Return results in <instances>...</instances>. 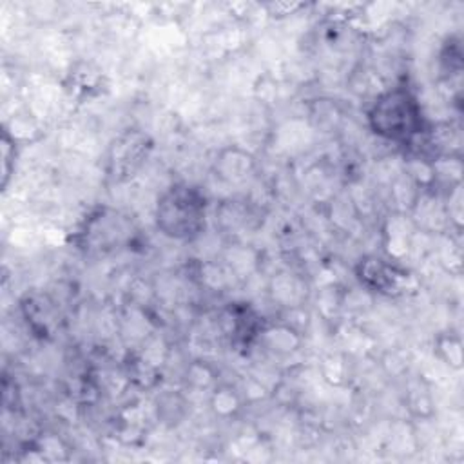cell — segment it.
I'll return each instance as SVG.
<instances>
[{
  "instance_id": "obj_1",
  "label": "cell",
  "mask_w": 464,
  "mask_h": 464,
  "mask_svg": "<svg viewBox=\"0 0 464 464\" xmlns=\"http://www.w3.org/2000/svg\"><path fill=\"white\" fill-rule=\"evenodd\" d=\"M366 121L377 138L406 147L413 145L430 123L419 96L406 83L381 91L366 111Z\"/></svg>"
},
{
  "instance_id": "obj_2",
  "label": "cell",
  "mask_w": 464,
  "mask_h": 464,
  "mask_svg": "<svg viewBox=\"0 0 464 464\" xmlns=\"http://www.w3.org/2000/svg\"><path fill=\"white\" fill-rule=\"evenodd\" d=\"M208 199L190 183H174L165 188L154 207L158 230L176 241H192L207 227Z\"/></svg>"
},
{
  "instance_id": "obj_3",
  "label": "cell",
  "mask_w": 464,
  "mask_h": 464,
  "mask_svg": "<svg viewBox=\"0 0 464 464\" xmlns=\"http://www.w3.org/2000/svg\"><path fill=\"white\" fill-rule=\"evenodd\" d=\"M132 237V225L127 216L107 207L98 208L85 218L78 239L87 252L109 254L125 246Z\"/></svg>"
},
{
  "instance_id": "obj_4",
  "label": "cell",
  "mask_w": 464,
  "mask_h": 464,
  "mask_svg": "<svg viewBox=\"0 0 464 464\" xmlns=\"http://www.w3.org/2000/svg\"><path fill=\"white\" fill-rule=\"evenodd\" d=\"M152 150V140L140 129H127L116 136L105 156L107 178L114 183L127 181L132 178L141 165L147 161Z\"/></svg>"
},
{
  "instance_id": "obj_5",
  "label": "cell",
  "mask_w": 464,
  "mask_h": 464,
  "mask_svg": "<svg viewBox=\"0 0 464 464\" xmlns=\"http://www.w3.org/2000/svg\"><path fill=\"white\" fill-rule=\"evenodd\" d=\"M355 276L366 290L377 292L381 295L404 294L411 279L404 268L379 256L361 257L355 265Z\"/></svg>"
},
{
  "instance_id": "obj_6",
  "label": "cell",
  "mask_w": 464,
  "mask_h": 464,
  "mask_svg": "<svg viewBox=\"0 0 464 464\" xmlns=\"http://www.w3.org/2000/svg\"><path fill=\"white\" fill-rule=\"evenodd\" d=\"M254 156L239 147H227L214 160V176L227 185L245 183L254 176Z\"/></svg>"
},
{
  "instance_id": "obj_7",
  "label": "cell",
  "mask_w": 464,
  "mask_h": 464,
  "mask_svg": "<svg viewBox=\"0 0 464 464\" xmlns=\"http://www.w3.org/2000/svg\"><path fill=\"white\" fill-rule=\"evenodd\" d=\"M435 355L451 370L462 368V339L457 332H442L435 337Z\"/></svg>"
},
{
  "instance_id": "obj_8",
  "label": "cell",
  "mask_w": 464,
  "mask_h": 464,
  "mask_svg": "<svg viewBox=\"0 0 464 464\" xmlns=\"http://www.w3.org/2000/svg\"><path fill=\"white\" fill-rule=\"evenodd\" d=\"M257 337L265 343L266 350L274 353H290L297 348L299 337L290 326H272V328H261Z\"/></svg>"
},
{
  "instance_id": "obj_9",
  "label": "cell",
  "mask_w": 464,
  "mask_h": 464,
  "mask_svg": "<svg viewBox=\"0 0 464 464\" xmlns=\"http://www.w3.org/2000/svg\"><path fill=\"white\" fill-rule=\"evenodd\" d=\"M156 410H158V417L161 419V422L176 424L183 419V415L187 411V402L179 393L169 392V393H163L158 397Z\"/></svg>"
},
{
  "instance_id": "obj_10",
  "label": "cell",
  "mask_w": 464,
  "mask_h": 464,
  "mask_svg": "<svg viewBox=\"0 0 464 464\" xmlns=\"http://www.w3.org/2000/svg\"><path fill=\"white\" fill-rule=\"evenodd\" d=\"M210 406L214 410L216 415L219 417H230V415H236L241 408V399H239V393L228 386V384H223V386H218L210 397Z\"/></svg>"
},
{
  "instance_id": "obj_11",
  "label": "cell",
  "mask_w": 464,
  "mask_h": 464,
  "mask_svg": "<svg viewBox=\"0 0 464 464\" xmlns=\"http://www.w3.org/2000/svg\"><path fill=\"white\" fill-rule=\"evenodd\" d=\"M13 138L9 136L7 130H4L2 134V187L7 185L9 181V172H11V161L14 160V150L11 152V145H13Z\"/></svg>"
}]
</instances>
